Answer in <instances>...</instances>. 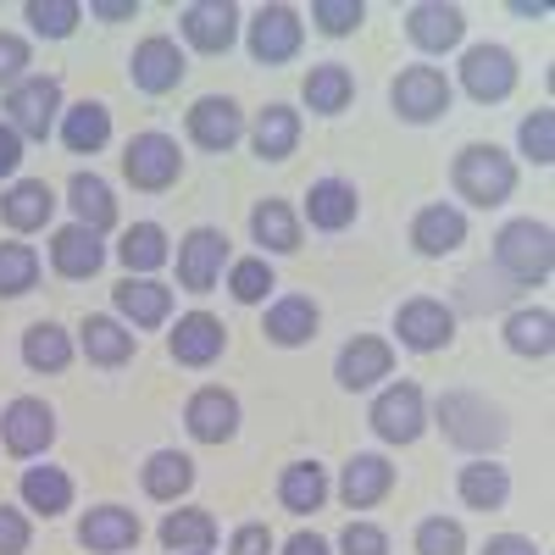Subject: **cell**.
Listing matches in <instances>:
<instances>
[{
	"label": "cell",
	"mask_w": 555,
	"mask_h": 555,
	"mask_svg": "<svg viewBox=\"0 0 555 555\" xmlns=\"http://www.w3.org/2000/svg\"><path fill=\"white\" fill-rule=\"evenodd\" d=\"M494 267L512 278L517 289H533L550 278L555 267V234H550V222H533V217H512L494 234Z\"/></svg>",
	"instance_id": "cell-1"
},
{
	"label": "cell",
	"mask_w": 555,
	"mask_h": 555,
	"mask_svg": "<svg viewBox=\"0 0 555 555\" xmlns=\"http://www.w3.org/2000/svg\"><path fill=\"white\" fill-rule=\"evenodd\" d=\"M450 183L461 201L473 206H505L517 195V162L505 156L500 145H461L455 151V167H450Z\"/></svg>",
	"instance_id": "cell-2"
},
{
	"label": "cell",
	"mask_w": 555,
	"mask_h": 555,
	"mask_svg": "<svg viewBox=\"0 0 555 555\" xmlns=\"http://www.w3.org/2000/svg\"><path fill=\"white\" fill-rule=\"evenodd\" d=\"M439 428L461 450H494L505 439V411L473 389H450V395H439Z\"/></svg>",
	"instance_id": "cell-3"
},
{
	"label": "cell",
	"mask_w": 555,
	"mask_h": 555,
	"mask_svg": "<svg viewBox=\"0 0 555 555\" xmlns=\"http://www.w3.org/2000/svg\"><path fill=\"white\" fill-rule=\"evenodd\" d=\"M122 178L133 183V190H145V195L172 190V183L183 178V151H178V139H167V133H156V128L133 133L128 151H122Z\"/></svg>",
	"instance_id": "cell-4"
},
{
	"label": "cell",
	"mask_w": 555,
	"mask_h": 555,
	"mask_svg": "<svg viewBox=\"0 0 555 555\" xmlns=\"http://www.w3.org/2000/svg\"><path fill=\"white\" fill-rule=\"evenodd\" d=\"M62 78L39 73V78H23L17 89H7V122L17 128V139H51L56 122H62Z\"/></svg>",
	"instance_id": "cell-5"
},
{
	"label": "cell",
	"mask_w": 555,
	"mask_h": 555,
	"mask_svg": "<svg viewBox=\"0 0 555 555\" xmlns=\"http://www.w3.org/2000/svg\"><path fill=\"white\" fill-rule=\"evenodd\" d=\"M366 423H373V434L384 444H416V439L428 434V395L416 389L411 378L405 384H389V389H378L373 411H366Z\"/></svg>",
	"instance_id": "cell-6"
},
{
	"label": "cell",
	"mask_w": 555,
	"mask_h": 555,
	"mask_svg": "<svg viewBox=\"0 0 555 555\" xmlns=\"http://www.w3.org/2000/svg\"><path fill=\"white\" fill-rule=\"evenodd\" d=\"M450 101H455V89H450V78L439 73V67H405L395 83H389V106H395V117L400 122H439L444 112H450Z\"/></svg>",
	"instance_id": "cell-7"
},
{
	"label": "cell",
	"mask_w": 555,
	"mask_h": 555,
	"mask_svg": "<svg viewBox=\"0 0 555 555\" xmlns=\"http://www.w3.org/2000/svg\"><path fill=\"white\" fill-rule=\"evenodd\" d=\"M0 444H7L17 461H34L56 444V411L39 395H17L7 411H0Z\"/></svg>",
	"instance_id": "cell-8"
},
{
	"label": "cell",
	"mask_w": 555,
	"mask_h": 555,
	"mask_svg": "<svg viewBox=\"0 0 555 555\" xmlns=\"http://www.w3.org/2000/svg\"><path fill=\"white\" fill-rule=\"evenodd\" d=\"M517 56L505 51V44H473L467 56H461V89L478 101V106H500V101H512V89H517Z\"/></svg>",
	"instance_id": "cell-9"
},
{
	"label": "cell",
	"mask_w": 555,
	"mask_h": 555,
	"mask_svg": "<svg viewBox=\"0 0 555 555\" xmlns=\"http://www.w3.org/2000/svg\"><path fill=\"white\" fill-rule=\"evenodd\" d=\"M183 73H190V62H183L178 39H167V34H145L128 56V78L139 95H172L183 83Z\"/></svg>",
	"instance_id": "cell-10"
},
{
	"label": "cell",
	"mask_w": 555,
	"mask_h": 555,
	"mask_svg": "<svg viewBox=\"0 0 555 555\" xmlns=\"http://www.w3.org/2000/svg\"><path fill=\"white\" fill-rule=\"evenodd\" d=\"M395 334H400L405 350L434 356V350H444L455 339V311L444 300H434V295H416V300H405L395 311Z\"/></svg>",
	"instance_id": "cell-11"
},
{
	"label": "cell",
	"mask_w": 555,
	"mask_h": 555,
	"mask_svg": "<svg viewBox=\"0 0 555 555\" xmlns=\"http://www.w3.org/2000/svg\"><path fill=\"white\" fill-rule=\"evenodd\" d=\"M300 39H306V23L295 7H261L250 17V62L261 67H284L300 56Z\"/></svg>",
	"instance_id": "cell-12"
},
{
	"label": "cell",
	"mask_w": 555,
	"mask_h": 555,
	"mask_svg": "<svg viewBox=\"0 0 555 555\" xmlns=\"http://www.w3.org/2000/svg\"><path fill=\"white\" fill-rule=\"evenodd\" d=\"M228 267V234L222 228H190L178 245V284L190 295H211Z\"/></svg>",
	"instance_id": "cell-13"
},
{
	"label": "cell",
	"mask_w": 555,
	"mask_h": 555,
	"mask_svg": "<svg viewBox=\"0 0 555 555\" xmlns=\"http://www.w3.org/2000/svg\"><path fill=\"white\" fill-rule=\"evenodd\" d=\"M178 28L201 56H222L228 44L240 39V7L234 0H190V7L178 12Z\"/></svg>",
	"instance_id": "cell-14"
},
{
	"label": "cell",
	"mask_w": 555,
	"mask_h": 555,
	"mask_svg": "<svg viewBox=\"0 0 555 555\" xmlns=\"http://www.w3.org/2000/svg\"><path fill=\"white\" fill-rule=\"evenodd\" d=\"M183 122H190L195 145L211 151V156H228L245 139V112H240V101H228V95H201Z\"/></svg>",
	"instance_id": "cell-15"
},
{
	"label": "cell",
	"mask_w": 555,
	"mask_h": 555,
	"mask_svg": "<svg viewBox=\"0 0 555 555\" xmlns=\"http://www.w3.org/2000/svg\"><path fill=\"white\" fill-rule=\"evenodd\" d=\"M405 39L416 44V51H428V56H444V51H455V44L467 39V12L444 7V0H416V7L405 12Z\"/></svg>",
	"instance_id": "cell-16"
},
{
	"label": "cell",
	"mask_w": 555,
	"mask_h": 555,
	"mask_svg": "<svg viewBox=\"0 0 555 555\" xmlns=\"http://www.w3.org/2000/svg\"><path fill=\"white\" fill-rule=\"evenodd\" d=\"M389 373H395V345L378 339V334H356V339L334 356V378H339V389H350V395L384 384Z\"/></svg>",
	"instance_id": "cell-17"
},
{
	"label": "cell",
	"mask_w": 555,
	"mask_h": 555,
	"mask_svg": "<svg viewBox=\"0 0 555 555\" xmlns=\"http://www.w3.org/2000/svg\"><path fill=\"white\" fill-rule=\"evenodd\" d=\"M183 428H190V439H201V444H228L240 434V400L222 384H206V389L190 395V405H183Z\"/></svg>",
	"instance_id": "cell-18"
},
{
	"label": "cell",
	"mask_w": 555,
	"mask_h": 555,
	"mask_svg": "<svg viewBox=\"0 0 555 555\" xmlns=\"http://www.w3.org/2000/svg\"><path fill=\"white\" fill-rule=\"evenodd\" d=\"M139 517L128 512V505H95V512H83V522H78V544L89 550V555H128L133 544H139Z\"/></svg>",
	"instance_id": "cell-19"
},
{
	"label": "cell",
	"mask_w": 555,
	"mask_h": 555,
	"mask_svg": "<svg viewBox=\"0 0 555 555\" xmlns=\"http://www.w3.org/2000/svg\"><path fill=\"white\" fill-rule=\"evenodd\" d=\"M411 245H416V256H455L461 245H467V211L461 206H450V201H434V206H423L416 211V222H411Z\"/></svg>",
	"instance_id": "cell-20"
},
{
	"label": "cell",
	"mask_w": 555,
	"mask_h": 555,
	"mask_svg": "<svg viewBox=\"0 0 555 555\" xmlns=\"http://www.w3.org/2000/svg\"><path fill=\"white\" fill-rule=\"evenodd\" d=\"M167 350H172L178 366H211L228 350V328H222L211 311H183L172 339H167Z\"/></svg>",
	"instance_id": "cell-21"
},
{
	"label": "cell",
	"mask_w": 555,
	"mask_h": 555,
	"mask_svg": "<svg viewBox=\"0 0 555 555\" xmlns=\"http://www.w3.org/2000/svg\"><path fill=\"white\" fill-rule=\"evenodd\" d=\"M112 306H117V322H128V328H162L172 317V289L162 278H122L112 289Z\"/></svg>",
	"instance_id": "cell-22"
},
{
	"label": "cell",
	"mask_w": 555,
	"mask_h": 555,
	"mask_svg": "<svg viewBox=\"0 0 555 555\" xmlns=\"http://www.w3.org/2000/svg\"><path fill=\"white\" fill-rule=\"evenodd\" d=\"M317 328H322V311H317L311 295H284V300H272V306H267V322H261L267 345H278V350L311 345Z\"/></svg>",
	"instance_id": "cell-23"
},
{
	"label": "cell",
	"mask_w": 555,
	"mask_h": 555,
	"mask_svg": "<svg viewBox=\"0 0 555 555\" xmlns=\"http://www.w3.org/2000/svg\"><path fill=\"white\" fill-rule=\"evenodd\" d=\"M356 211H361V195L345 178H317L306 190V222L317 228V234H345V228L356 222Z\"/></svg>",
	"instance_id": "cell-24"
},
{
	"label": "cell",
	"mask_w": 555,
	"mask_h": 555,
	"mask_svg": "<svg viewBox=\"0 0 555 555\" xmlns=\"http://www.w3.org/2000/svg\"><path fill=\"white\" fill-rule=\"evenodd\" d=\"M395 489V467H389V455H350L345 461V478H339V500L350 505V512H373L378 500H389Z\"/></svg>",
	"instance_id": "cell-25"
},
{
	"label": "cell",
	"mask_w": 555,
	"mask_h": 555,
	"mask_svg": "<svg viewBox=\"0 0 555 555\" xmlns=\"http://www.w3.org/2000/svg\"><path fill=\"white\" fill-rule=\"evenodd\" d=\"M56 190L44 178H17L7 195H0V222L12 228V234H34V228H44L56 217Z\"/></svg>",
	"instance_id": "cell-26"
},
{
	"label": "cell",
	"mask_w": 555,
	"mask_h": 555,
	"mask_svg": "<svg viewBox=\"0 0 555 555\" xmlns=\"http://www.w3.org/2000/svg\"><path fill=\"white\" fill-rule=\"evenodd\" d=\"M51 267H56L62 278H73V284L95 278V272L106 267V245H101V234H89V228H78V222L56 228V234H51Z\"/></svg>",
	"instance_id": "cell-27"
},
{
	"label": "cell",
	"mask_w": 555,
	"mask_h": 555,
	"mask_svg": "<svg viewBox=\"0 0 555 555\" xmlns=\"http://www.w3.org/2000/svg\"><path fill=\"white\" fill-rule=\"evenodd\" d=\"M67 206H73V222L89 228V234L117 228V201H112V183L101 172H73L67 178Z\"/></svg>",
	"instance_id": "cell-28"
},
{
	"label": "cell",
	"mask_w": 555,
	"mask_h": 555,
	"mask_svg": "<svg viewBox=\"0 0 555 555\" xmlns=\"http://www.w3.org/2000/svg\"><path fill=\"white\" fill-rule=\"evenodd\" d=\"M250 240H256L267 256H295V250H300V217H295V206L278 201V195L256 201V211H250Z\"/></svg>",
	"instance_id": "cell-29"
},
{
	"label": "cell",
	"mask_w": 555,
	"mask_h": 555,
	"mask_svg": "<svg viewBox=\"0 0 555 555\" xmlns=\"http://www.w3.org/2000/svg\"><path fill=\"white\" fill-rule=\"evenodd\" d=\"M455 494H461V505H467V512H500V505L512 500V473H505L500 461L478 455V461H467V467H461Z\"/></svg>",
	"instance_id": "cell-30"
},
{
	"label": "cell",
	"mask_w": 555,
	"mask_h": 555,
	"mask_svg": "<svg viewBox=\"0 0 555 555\" xmlns=\"http://www.w3.org/2000/svg\"><path fill=\"white\" fill-rule=\"evenodd\" d=\"M78 350L95 361V366H122V361H133V350H139V334L128 328V322H117V317H83V328H78Z\"/></svg>",
	"instance_id": "cell-31"
},
{
	"label": "cell",
	"mask_w": 555,
	"mask_h": 555,
	"mask_svg": "<svg viewBox=\"0 0 555 555\" xmlns=\"http://www.w3.org/2000/svg\"><path fill=\"white\" fill-rule=\"evenodd\" d=\"M300 95L317 117H339L350 101H356V73L345 62H317L306 78H300Z\"/></svg>",
	"instance_id": "cell-32"
},
{
	"label": "cell",
	"mask_w": 555,
	"mask_h": 555,
	"mask_svg": "<svg viewBox=\"0 0 555 555\" xmlns=\"http://www.w3.org/2000/svg\"><path fill=\"white\" fill-rule=\"evenodd\" d=\"M250 145L261 162H289L295 145H300V112L295 106H261L256 112V128H250Z\"/></svg>",
	"instance_id": "cell-33"
},
{
	"label": "cell",
	"mask_w": 555,
	"mask_h": 555,
	"mask_svg": "<svg viewBox=\"0 0 555 555\" xmlns=\"http://www.w3.org/2000/svg\"><path fill=\"white\" fill-rule=\"evenodd\" d=\"M56 133H62V145L73 156H95V151H106V139H112V112L101 101H78V106L62 112Z\"/></svg>",
	"instance_id": "cell-34"
},
{
	"label": "cell",
	"mask_w": 555,
	"mask_h": 555,
	"mask_svg": "<svg viewBox=\"0 0 555 555\" xmlns=\"http://www.w3.org/2000/svg\"><path fill=\"white\" fill-rule=\"evenodd\" d=\"M139 483H145L151 500L172 505V500H183V494L195 489V461L183 455V450H156L145 467H139Z\"/></svg>",
	"instance_id": "cell-35"
},
{
	"label": "cell",
	"mask_w": 555,
	"mask_h": 555,
	"mask_svg": "<svg viewBox=\"0 0 555 555\" xmlns=\"http://www.w3.org/2000/svg\"><path fill=\"white\" fill-rule=\"evenodd\" d=\"M505 345L522 361H550L555 356V317L544 306H522L505 317Z\"/></svg>",
	"instance_id": "cell-36"
},
{
	"label": "cell",
	"mask_w": 555,
	"mask_h": 555,
	"mask_svg": "<svg viewBox=\"0 0 555 555\" xmlns=\"http://www.w3.org/2000/svg\"><path fill=\"white\" fill-rule=\"evenodd\" d=\"M278 500H284V512H295V517L322 512V500H328V467H322V461H289L284 478H278Z\"/></svg>",
	"instance_id": "cell-37"
},
{
	"label": "cell",
	"mask_w": 555,
	"mask_h": 555,
	"mask_svg": "<svg viewBox=\"0 0 555 555\" xmlns=\"http://www.w3.org/2000/svg\"><path fill=\"white\" fill-rule=\"evenodd\" d=\"M117 261L128 267V278H151V272H162V267L172 261V250H167V228H162V222H133L128 234H122V245H117Z\"/></svg>",
	"instance_id": "cell-38"
},
{
	"label": "cell",
	"mask_w": 555,
	"mask_h": 555,
	"mask_svg": "<svg viewBox=\"0 0 555 555\" xmlns=\"http://www.w3.org/2000/svg\"><path fill=\"white\" fill-rule=\"evenodd\" d=\"M17 494H23L28 512H39V517L73 512V478H67L62 467H28L23 483H17Z\"/></svg>",
	"instance_id": "cell-39"
},
{
	"label": "cell",
	"mask_w": 555,
	"mask_h": 555,
	"mask_svg": "<svg viewBox=\"0 0 555 555\" xmlns=\"http://www.w3.org/2000/svg\"><path fill=\"white\" fill-rule=\"evenodd\" d=\"M23 361H28V373H67L73 366V334L62 322H34L23 334Z\"/></svg>",
	"instance_id": "cell-40"
},
{
	"label": "cell",
	"mask_w": 555,
	"mask_h": 555,
	"mask_svg": "<svg viewBox=\"0 0 555 555\" xmlns=\"http://www.w3.org/2000/svg\"><path fill=\"white\" fill-rule=\"evenodd\" d=\"M162 544L172 555H201L217 544V522L211 512H201V505H183V512H167L162 517Z\"/></svg>",
	"instance_id": "cell-41"
},
{
	"label": "cell",
	"mask_w": 555,
	"mask_h": 555,
	"mask_svg": "<svg viewBox=\"0 0 555 555\" xmlns=\"http://www.w3.org/2000/svg\"><path fill=\"white\" fill-rule=\"evenodd\" d=\"M34 284H39V250L7 240V245H0V300H17Z\"/></svg>",
	"instance_id": "cell-42"
},
{
	"label": "cell",
	"mask_w": 555,
	"mask_h": 555,
	"mask_svg": "<svg viewBox=\"0 0 555 555\" xmlns=\"http://www.w3.org/2000/svg\"><path fill=\"white\" fill-rule=\"evenodd\" d=\"M267 289H278V278H272L267 256H245V261L228 267V295H234L240 306H261Z\"/></svg>",
	"instance_id": "cell-43"
},
{
	"label": "cell",
	"mask_w": 555,
	"mask_h": 555,
	"mask_svg": "<svg viewBox=\"0 0 555 555\" xmlns=\"http://www.w3.org/2000/svg\"><path fill=\"white\" fill-rule=\"evenodd\" d=\"M23 17L34 23V34H39V39H67V34L78 28L83 7H78V0H28Z\"/></svg>",
	"instance_id": "cell-44"
},
{
	"label": "cell",
	"mask_w": 555,
	"mask_h": 555,
	"mask_svg": "<svg viewBox=\"0 0 555 555\" xmlns=\"http://www.w3.org/2000/svg\"><path fill=\"white\" fill-rule=\"evenodd\" d=\"M517 151H522L533 167H550V162H555V112H550V106H539L533 117H522Z\"/></svg>",
	"instance_id": "cell-45"
},
{
	"label": "cell",
	"mask_w": 555,
	"mask_h": 555,
	"mask_svg": "<svg viewBox=\"0 0 555 555\" xmlns=\"http://www.w3.org/2000/svg\"><path fill=\"white\" fill-rule=\"evenodd\" d=\"M416 555H467V528L455 517H423L416 522Z\"/></svg>",
	"instance_id": "cell-46"
},
{
	"label": "cell",
	"mask_w": 555,
	"mask_h": 555,
	"mask_svg": "<svg viewBox=\"0 0 555 555\" xmlns=\"http://www.w3.org/2000/svg\"><path fill=\"white\" fill-rule=\"evenodd\" d=\"M311 23L328 34V39H345V34H356L366 23V7H361V0H317Z\"/></svg>",
	"instance_id": "cell-47"
},
{
	"label": "cell",
	"mask_w": 555,
	"mask_h": 555,
	"mask_svg": "<svg viewBox=\"0 0 555 555\" xmlns=\"http://www.w3.org/2000/svg\"><path fill=\"white\" fill-rule=\"evenodd\" d=\"M34 67V51H28V39L23 34H7L0 28V89H17Z\"/></svg>",
	"instance_id": "cell-48"
},
{
	"label": "cell",
	"mask_w": 555,
	"mask_h": 555,
	"mask_svg": "<svg viewBox=\"0 0 555 555\" xmlns=\"http://www.w3.org/2000/svg\"><path fill=\"white\" fill-rule=\"evenodd\" d=\"M339 555H389V533L378 522H350L339 533Z\"/></svg>",
	"instance_id": "cell-49"
},
{
	"label": "cell",
	"mask_w": 555,
	"mask_h": 555,
	"mask_svg": "<svg viewBox=\"0 0 555 555\" xmlns=\"http://www.w3.org/2000/svg\"><path fill=\"white\" fill-rule=\"evenodd\" d=\"M28 544H34L28 512H17V505H0V555H28Z\"/></svg>",
	"instance_id": "cell-50"
},
{
	"label": "cell",
	"mask_w": 555,
	"mask_h": 555,
	"mask_svg": "<svg viewBox=\"0 0 555 555\" xmlns=\"http://www.w3.org/2000/svg\"><path fill=\"white\" fill-rule=\"evenodd\" d=\"M278 544H272V533H267V522H245V528H234V539H228V555H272Z\"/></svg>",
	"instance_id": "cell-51"
},
{
	"label": "cell",
	"mask_w": 555,
	"mask_h": 555,
	"mask_svg": "<svg viewBox=\"0 0 555 555\" xmlns=\"http://www.w3.org/2000/svg\"><path fill=\"white\" fill-rule=\"evenodd\" d=\"M278 555H334V544L322 539V533H306L300 528V533H289L284 544H278Z\"/></svg>",
	"instance_id": "cell-52"
},
{
	"label": "cell",
	"mask_w": 555,
	"mask_h": 555,
	"mask_svg": "<svg viewBox=\"0 0 555 555\" xmlns=\"http://www.w3.org/2000/svg\"><path fill=\"white\" fill-rule=\"evenodd\" d=\"M17 167H23V139L12 122H0V178H12Z\"/></svg>",
	"instance_id": "cell-53"
},
{
	"label": "cell",
	"mask_w": 555,
	"mask_h": 555,
	"mask_svg": "<svg viewBox=\"0 0 555 555\" xmlns=\"http://www.w3.org/2000/svg\"><path fill=\"white\" fill-rule=\"evenodd\" d=\"M89 17H101V23H128V17H139V0H89Z\"/></svg>",
	"instance_id": "cell-54"
},
{
	"label": "cell",
	"mask_w": 555,
	"mask_h": 555,
	"mask_svg": "<svg viewBox=\"0 0 555 555\" xmlns=\"http://www.w3.org/2000/svg\"><path fill=\"white\" fill-rule=\"evenodd\" d=\"M483 555H539V544L522 539V533H494V539L483 544Z\"/></svg>",
	"instance_id": "cell-55"
},
{
	"label": "cell",
	"mask_w": 555,
	"mask_h": 555,
	"mask_svg": "<svg viewBox=\"0 0 555 555\" xmlns=\"http://www.w3.org/2000/svg\"><path fill=\"white\" fill-rule=\"evenodd\" d=\"M201 555H211V550H201Z\"/></svg>",
	"instance_id": "cell-56"
}]
</instances>
